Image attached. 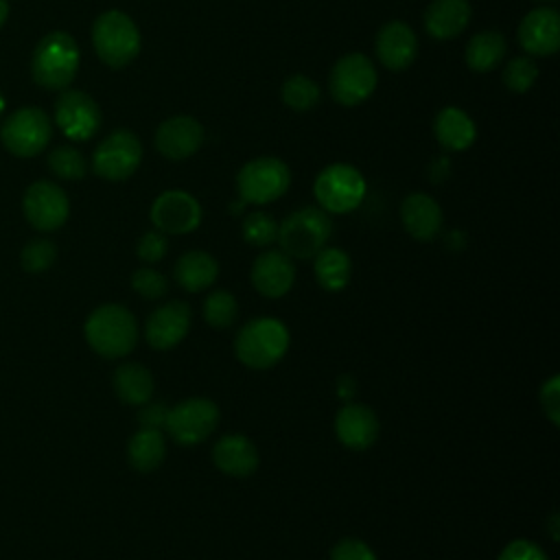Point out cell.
<instances>
[{
    "instance_id": "6da1fadb",
    "label": "cell",
    "mask_w": 560,
    "mask_h": 560,
    "mask_svg": "<svg viewBox=\"0 0 560 560\" xmlns=\"http://www.w3.org/2000/svg\"><path fill=\"white\" fill-rule=\"evenodd\" d=\"M88 346L103 359L127 357L138 341V324L129 308L122 304L96 306L83 326Z\"/></svg>"
},
{
    "instance_id": "7a4b0ae2",
    "label": "cell",
    "mask_w": 560,
    "mask_h": 560,
    "mask_svg": "<svg viewBox=\"0 0 560 560\" xmlns=\"http://www.w3.org/2000/svg\"><path fill=\"white\" fill-rule=\"evenodd\" d=\"M79 46L66 31L46 33L31 57V74L39 88L66 90L79 70Z\"/></svg>"
},
{
    "instance_id": "3957f363",
    "label": "cell",
    "mask_w": 560,
    "mask_h": 560,
    "mask_svg": "<svg viewBox=\"0 0 560 560\" xmlns=\"http://www.w3.org/2000/svg\"><path fill=\"white\" fill-rule=\"evenodd\" d=\"M289 350V330L276 317H256L247 322L234 339L236 359L252 370L276 365Z\"/></svg>"
},
{
    "instance_id": "277c9868",
    "label": "cell",
    "mask_w": 560,
    "mask_h": 560,
    "mask_svg": "<svg viewBox=\"0 0 560 560\" xmlns=\"http://www.w3.org/2000/svg\"><path fill=\"white\" fill-rule=\"evenodd\" d=\"M332 234V221L326 210L319 206H304L291 212L278 225V243L280 249L300 260L313 258L322 247H326Z\"/></svg>"
},
{
    "instance_id": "5b68a950",
    "label": "cell",
    "mask_w": 560,
    "mask_h": 560,
    "mask_svg": "<svg viewBox=\"0 0 560 560\" xmlns=\"http://www.w3.org/2000/svg\"><path fill=\"white\" fill-rule=\"evenodd\" d=\"M92 44L103 63L122 68L138 57L142 39L136 22L127 13L109 9L94 20Z\"/></svg>"
},
{
    "instance_id": "8992f818",
    "label": "cell",
    "mask_w": 560,
    "mask_h": 560,
    "mask_svg": "<svg viewBox=\"0 0 560 560\" xmlns=\"http://www.w3.org/2000/svg\"><path fill=\"white\" fill-rule=\"evenodd\" d=\"M313 192L322 210L328 214H346L357 210L365 199V179L352 164L335 162L319 171Z\"/></svg>"
},
{
    "instance_id": "52a82bcc",
    "label": "cell",
    "mask_w": 560,
    "mask_h": 560,
    "mask_svg": "<svg viewBox=\"0 0 560 560\" xmlns=\"http://www.w3.org/2000/svg\"><path fill=\"white\" fill-rule=\"evenodd\" d=\"M291 184L289 166L273 155H262L245 162L236 173V190L241 201L265 206L280 199Z\"/></svg>"
},
{
    "instance_id": "ba28073f",
    "label": "cell",
    "mask_w": 560,
    "mask_h": 560,
    "mask_svg": "<svg viewBox=\"0 0 560 560\" xmlns=\"http://www.w3.org/2000/svg\"><path fill=\"white\" fill-rule=\"evenodd\" d=\"M50 138L52 122L39 107H20L11 112L0 127V140L15 158L39 155L48 147Z\"/></svg>"
},
{
    "instance_id": "9c48e42d",
    "label": "cell",
    "mask_w": 560,
    "mask_h": 560,
    "mask_svg": "<svg viewBox=\"0 0 560 560\" xmlns=\"http://www.w3.org/2000/svg\"><path fill=\"white\" fill-rule=\"evenodd\" d=\"M376 81L374 63L363 52H348L335 61L328 77V90L339 105L354 107L372 96Z\"/></svg>"
},
{
    "instance_id": "30bf717a",
    "label": "cell",
    "mask_w": 560,
    "mask_h": 560,
    "mask_svg": "<svg viewBox=\"0 0 560 560\" xmlns=\"http://www.w3.org/2000/svg\"><path fill=\"white\" fill-rule=\"evenodd\" d=\"M142 162V144L129 129H116L98 142L92 155V168L107 182H122L136 173Z\"/></svg>"
},
{
    "instance_id": "8fae6325",
    "label": "cell",
    "mask_w": 560,
    "mask_h": 560,
    "mask_svg": "<svg viewBox=\"0 0 560 560\" xmlns=\"http://www.w3.org/2000/svg\"><path fill=\"white\" fill-rule=\"evenodd\" d=\"M219 424V407L210 398H186L175 407H168L166 433L182 446H195L203 442Z\"/></svg>"
},
{
    "instance_id": "7c38bea8",
    "label": "cell",
    "mask_w": 560,
    "mask_h": 560,
    "mask_svg": "<svg viewBox=\"0 0 560 560\" xmlns=\"http://www.w3.org/2000/svg\"><path fill=\"white\" fill-rule=\"evenodd\" d=\"M101 107L83 90H61L55 103V122L70 140H90L101 127Z\"/></svg>"
},
{
    "instance_id": "4fadbf2b",
    "label": "cell",
    "mask_w": 560,
    "mask_h": 560,
    "mask_svg": "<svg viewBox=\"0 0 560 560\" xmlns=\"http://www.w3.org/2000/svg\"><path fill=\"white\" fill-rule=\"evenodd\" d=\"M22 210L35 230L52 232L66 223L70 214V201L61 186L48 179H39L26 188L22 197Z\"/></svg>"
},
{
    "instance_id": "5bb4252c",
    "label": "cell",
    "mask_w": 560,
    "mask_h": 560,
    "mask_svg": "<svg viewBox=\"0 0 560 560\" xmlns=\"http://www.w3.org/2000/svg\"><path fill=\"white\" fill-rule=\"evenodd\" d=\"M151 223L162 234H188L201 223V206L186 190H164L151 203Z\"/></svg>"
},
{
    "instance_id": "9a60e30c",
    "label": "cell",
    "mask_w": 560,
    "mask_h": 560,
    "mask_svg": "<svg viewBox=\"0 0 560 560\" xmlns=\"http://www.w3.org/2000/svg\"><path fill=\"white\" fill-rule=\"evenodd\" d=\"M518 44L527 55L549 57L560 48V13L553 7L532 9L518 24Z\"/></svg>"
},
{
    "instance_id": "2e32d148",
    "label": "cell",
    "mask_w": 560,
    "mask_h": 560,
    "mask_svg": "<svg viewBox=\"0 0 560 560\" xmlns=\"http://www.w3.org/2000/svg\"><path fill=\"white\" fill-rule=\"evenodd\" d=\"M192 311L184 300L166 302L164 306H158L147 324H144V337L151 348L155 350H171L175 348L190 330Z\"/></svg>"
},
{
    "instance_id": "e0dca14e",
    "label": "cell",
    "mask_w": 560,
    "mask_h": 560,
    "mask_svg": "<svg viewBox=\"0 0 560 560\" xmlns=\"http://www.w3.org/2000/svg\"><path fill=\"white\" fill-rule=\"evenodd\" d=\"M203 142V127L197 118L179 114L160 122L155 131V149L166 160H186Z\"/></svg>"
},
{
    "instance_id": "ac0fdd59",
    "label": "cell",
    "mask_w": 560,
    "mask_h": 560,
    "mask_svg": "<svg viewBox=\"0 0 560 560\" xmlns=\"http://www.w3.org/2000/svg\"><path fill=\"white\" fill-rule=\"evenodd\" d=\"M295 265L282 249L262 252L252 265V284L265 298H282L293 289Z\"/></svg>"
},
{
    "instance_id": "d6986e66",
    "label": "cell",
    "mask_w": 560,
    "mask_h": 560,
    "mask_svg": "<svg viewBox=\"0 0 560 560\" xmlns=\"http://www.w3.org/2000/svg\"><path fill=\"white\" fill-rule=\"evenodd\" d=\"M374 46H376L378 61L392 72H400L409 68L418 55V37L413 28L400 20H392L383 24L376 33Z\"/></svg>"
},
{
    "instance_id": "ffe728a7",
    "label": "cell",
    "mask_w": 560,
    "mask_h": 560,
    "mask_svg": "<svg viewBox=\"0 0 560 560\" xmlns=\"http://www.w3.org/2000/svg\"><path fill=\"white\" fill-rule=\"evenodd\" d=\"M335 433L350 451H365L378 438V418L368 405L346 402L335 418Z\"/></svg>"
},
{
    "instance_id": "44dd1931",
    "label": "cell",
    "mask_w": 560,
    "mask_h": 560,
    "mask_svg": "<svg viewBox=\"0 0 560 560\" xmlns=\"http://www.w3.org/2000/svg\"><path fill=\"white\" fill-rule=\"evenodd\" d=\"M400 221L416 241H433L442 230V208L427 192H411L400 203Z\"/></svg>"
},
{
    "instance_id": "7402d4cb",
    "label": "cell",
    "mask_w": 560,
    "mask_h": 560,
    "mask_svg": "<svg viewBox=\"0 0 560 560\" xmlns=\"http://www.w3.org/2000/svg\"><path fill=\"white\" fill-rule=\"evenodd\" d=\"M212 462L221 472L230 477H249L258 468L260 455L249 438L241 433H230L214 444Z\"/></svg>"
},
{
    "instance_id": "603a6c76",
    "label": "cell",
    "mask_w": 560,
    "mask_h": 560,
    "mask_svg": "<svg viewBox=\"0 0 560 560\" xmlns=\"http://www.w3.org/2000/svg\"><path fill=\"white\" fill-rule=\"evenodd\" d=\"M470 22L468 0H431L424 11V28L433 39H453Z\"/></svg>"
},
{
    "instance_id": "cb8c5ba5",
    "label": "cell",
    "mask_w": 560,
    "mask_h": 560,
    "mask_svg": "<svg viewBox=\"0 0 560 560\" xmlns=\"http://www.w3.org/2000/svg\"><path fill=\"white\" fill-rule=\"evenodd\" d=\"M433 133H435V140L446 151H464L475 142L477 127H475V120L464 109L455 105H446L435 114Z\"/></svg>"
},
{
    "instance_id": "d4e9b609",
    "label": "cell",
    "mask_w": 560,
    "mask_h": 560,
    "mask_svg": "<svg viewBox=\"0 0 560 560\" xmlns=\"http://www.w3.org/2000/svg\"><path fill=\"white\" fill-rule=\"evenodd\" d=\"M173 273H175V282L184 291L199 293L212 287L214 280L219 278V262L208 252L190 249L177 258Z\"/></svg>"
},
{
    "instance_id": "484cf974",
    "label": "cell",
    "mask_w": 560,
    "mask_h": 560,
    "mask_svg": "<svg viewBox=\"0 0 560 560\" xmlns=\"http://www.w3.org/2000/svg\"><path fill=\"white\" fill-rule=\"evenodd\" d=\"M155 389L153 374L140 363H122L114 372V392L127 405H144Z\"/></svg>"
},
{
    "instance_id": "4316f807",
    "label": "cell",
    "mask_w": 560,
    "mask_h": 560,
    "mask_svg": "<svg viewBox=\"0 0 560 560\" xmlns=\"http://www.w3.org/2000/svg\"><path fill=\"white\" fill-rule=\"evenodd\" d=\"M164 455H166V440L160 429L140 427L127 444L129 464L138 472L155 470L164 462Z\"/></svg>"
},
{
    "instance_id": "83f0119b",
    "label": "cell",
    "mask_w": 560,
    "mask_h": 560,
    "mask_svg": "<svg viewBox=\"0 0 560 560\" xmlns=\"http://www.w3.org/2000/svg\"><path fill=\"white\" fill-rule=\"evenodd\" d=\"M508 52V42L501 31H479L466 44V66L472 72H488L501 63Z\"/></svg>"
},
{
    "instance_id": "f1b7e54d",
    "label": "cell",
    "mask_w": 560,
    "mask_h": 560,
    "mask_svg": "<svg viewBox=\"0 0 560 560\" xmlns=\"http://www.w3.org/2000/svg\"><path fill=\"white\" fill-rule=\"evenodd\" d=\"M315 278L326 291H341L350 282L352 260L341 247H322L315 256Z\"/></svg>"
},
{
    "instance_id": "f546056e",
    "label": "cell",
    "mask_w": 560,
    "mask_h": 560,
    "mask_svg": "<svg viewBox=\"0 0 560 560\" xmlns=\"http://www.w3.org/2000/svg\"><path fill=\"white\" fill-rule=\"evenodd\" d=\"M319 85L304 74H293L282 85V101L293 112L313 109L319 103Z\"/></svg>"
},
{
    "instance_id": "4dcf8cb0",
    "label": "cell",
    "mask_w": 560,
    "mask_h": 560,
    "mask_svg": "<svg viewBox=\"0 0 560 560\" xmlns=\"http://www.w3.org/2000/svg\"><path fill=\"white\" fill-rule=\"evenodd\" d=\"M238 317V302L230 291L217 289L203 300V319L212 328H230Z\"/></svg>"
},
{
    "instance_id": "1f68e13d",
    "label": "cell",
    "mask_w": 560,
    "mask_h": 560,
    "mask_svg": "<svg viewBox=\"0 0 560 560\" xmlns=\"http://www.w3.org/2000/svg\"><path fill=\"white\" fill-rule=\"evenodd\" d=\"M505 88L510 92H516V94H525L532 90V85L536 83L538 79V66L534 63L532 57L527 55H521V57H512L505 68H503V74H501Z\"/></svg>"
},
{
    "instance_id": "d6a6232c",
    "label": "cell",
    "mask_w": 560,
    "mask_h": 560,
    "mask_svg": "<svg viewBox=\"0 0 560 560\" xmlns=\"http://www.w3.org/2000/svg\"><path fill=\"white\" fill-rule=\"evenodd\" d=\"M48 168L61 179H81L88 173V162L79 149L63 144L48 155Z\"/></svg>"
},
{
    "instance_id": "836d02e7",
    "label": "cell",
    "mask_w": 560,
    "mask_h": 560,
    "mask_svg": "<svg viewBox=\"0 0 560 560\" xmlns=\"http://www.w3.org/2000/svg\"><path fill=\"white\" fill-rule=\"evenodd\" d=\"M243 238L254 247H267L278 238V223L267 212H249L241 225Z\"/></svg>"
},
{
    "instance_id": "e575fe53",
    "label": "cell",
    "mask_w": 560,
    "mask_h": 560,
    "mask_svg": "<svg viewBox=\"0 0 560 560\" xmlns=\"http://www.w3.org/2000/svg\"><path fill=\"white\" fill-rule=\"evenodd\" d=\"M57 258V247L48 238H35L24 245L20 254L22 269L28 273H44Z\"/></svg>"
},
{
    "instance_id": "d590c367",
    "label": "cell",
    "mask_w": 560,
    "mask_h": 560,
    "mask_svg": "<svg viewBox=\"0 0 560 560\" xmlns=\"http://www.w3.org/2000/svg\"><path fill=\"white\" fill-rule=\"evenodd\" d=\"M131 289L147 300H158L168 293V280L164 273H160L151 267H142V269L133 271Z\"/></svg>"
},
{
    "instance_id": "8d00e7d4",
    "label": "cell",
    "mask_w": 560,
    "mask_h": 560,
    "mask_svg": "<svg viewBox=\"0 0 560 560\" xmlns=\"http://www.w3.org/2000/svg\"><path fill=\"white\" fill-rule=\"evenodd\" d=\"M166 252H168V238H166V234H162L158 230H151V232L142 234L138 245H136L138 258L149 262V265L162 260L166 256Z\"/></svg>"
},
{
    "instance_id": "74e56055",
    "label": "cell",
    "mask_w": 560,
    "mask_h": 560,
    "mask_svg": "<svg viewBox=\"0 0 560 560\" xmlns=\"http://www.w3.org/2000/svg\"><path fill=\"white\" fill-rule=\"evenodd\" d=\"M330 560H378L374 549L361 538H341L330 549Z\"/></svg>"
},
{
    "instance_id": "f35d334b",
    "label": "cell",
    "mask_w": 560,
    "mask_h": 560,
    "mask_svg": "<svg viewBox=\"0 0 560 560\" xmlns=\"http://www.w3.org/2000/svg\"><path fill=\"white\" fill-rule=\"evenodd\" d=\"M540 405H542V411L549 418V422L558 427L560 424V378H558V374L549 376V381L542 383Z\"/></svg>"
},
{
    "instance_id": "ab89813d",
    "label": "cell",
    "mask_w": 560,
    "mask_h": 560,
    "mask_svg": "<svg viewBox=\"0 0 560 560\" xmlns=\"http://www.w3.org/2000/svg\"><path fill=\"white\" fill-rule=\"evenodd\" d=\"M499 560H549L547 553L532 540H512L499 553Z\"/></svg>"
},
{
    "instance_id": "60d3db41",
    "label": "cell",
    "mask_w": 560,
    "mask_h": 560,
    "mask_svg": "<svg viewBox=\"0 0 560 560\" xmlns=\"http://www.w3.org/2000/svg\"><path fill=\"white\" fill-rule=\"evenodd\" d=\"M166 416H168V405L166 402H144L140 405L138 411V422L144 429H160L166 424Z\"/></svg>"
},
{
    "instance_id": "b9f144b4",
    "label": "cell",
    "mask_w": 560,
    "mask_h": 560,
    "mask_svg": "<svg viewBox=\"0 0 560 560\" xmlns=\"http://www.w3.org/2000/svg\"><path fill=\"white\" fill-rule=\"evenodd\" d=\"M354 387H357L354 378H350V376H346V374L337 381V392H339V396H341L343 400H348V398L354 396Z\"/></svg>"
},
{
    "instance_id": "7bdbcfd3",
    "label": "cell",
    "mask_w": 560,
    "mask_h": 560,
    "mask_svg": "<svg viewBox=\"0 0 560 560\" xmlns=\"http://www.w3.org/2000/svg\"><path fill=\"white\" fill-rule=\"evenodd\" d=\"M558 518H560L558 512H553V514L549 516V532H551V538H553V540H558V532H560V529H558Z\"/></svg>"
},
{
    "instance_id": "ee69618b",
    "label": "cell",
    "mask_w": 560,
    "mask_h": 560,
    "mask_svg": "<svg viewBox=\"0 0 560 560\" xmlns=\"http://www.w3.org/2000/svg\"><path fill=\"white\" fill-rule=\"evenodd\" d=\"M7 18H9V2H7V0H0V28H2V24L7 22Z\"/></svg>"
},
{
    "instance_id": "f6af8a7d",
    "label": "cell",
    "mask_w": 560,
    "mask_h": 560,
    "mask_svg": "<svg viewBox=\"0 0 560 560\" xmlns=\"http://www.w3.org/2000/svg\"><path fill=\"white\" fill-rule=\"evenodd\" d=\"M4 107H7V103H4V96H2V92H0V116L4 114Z\"/></svg>"
}]
</instances>
